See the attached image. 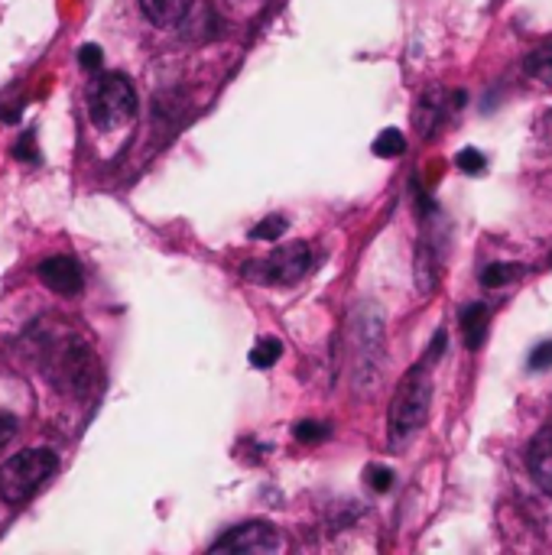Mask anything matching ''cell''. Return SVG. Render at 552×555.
Listing matches in <instances>:
<instances>
[{
	"label": "cell",
	"instance_id": "cell-1",
	"mask_svg": "<svg viewBox=\"0 0 552 555\" xmlns=\"http://www.w3.org/2000/svg\"><path fill=\"white\" fill-rule=\"evenodd\" d=\"M429 364H413L403 374L393 394L390 412H387V426H390V445L399 448L416 436L423 422L429 419V403H433V380H429Z\"/></svg>",
	"mask_w": 552,
	"mask_h": 555
},
{
	"label": "cell",
	"instance_id": "cell-2",
	"mask_svg": "<svg viewBox=\"0 0 552 555\" xmlns=\"http://www.w3.org/2000/svg\"><path fill=\"white\" fill-rule=\"evenodd\" d=\"M59 471V458L49 448H26L0 464V497L10 507L33 500L43 484Z\"/></svg>",
	"mask_w": 552,
	"mask_h": 555
},
{
	"label": "cell",
	"instance_id": "cell-3",
	"mask_svg": "<svg viewBox=\"0 0 552 555\" xmlns=\"http://www.w3.org/2000/svg\"><path fill=\"white\" fill-rule=\"evenodd\" d=\"M88 114H92V124L101 130H114L120 124L134 120L136 114V91L134 82L120 72H108L92 85L88 94Z\"/></svg>",
	"mask_w": 552,
	"mask_h": 555
},
{
	"label": "cell",
	"instance_id": "cell-4",
	"mask_svg": "<svg viewBox=\"0 0 552 555\" xmlns=\"http://www.w3.org/2000/svg\"><path fill=\"white\" fill-rule=\"evenodd\" d=\"M309 266H312V250H309L306 240H296V244L276 247L257 264H247L244 276L257 282H273V286H293L309 273Z\"/></svg>",
	"mask_w": 552,
	"mask_h": 555
},
{
	"label": "cell",
	"instance_id": "cell-5",
	"mask_svg": "<svg viewBox=\"0 0 552 555\" xmlns=\"http://www.w3.org/2000/svg\"><path fill=\"white\" fill-rule=\"evenodd\" d=\"M276 549H280V533L260 520L234 526L218 542H212V552H276Z\"/></svg>",
	"mask_w": 552,
	"mask_h": 555
},
{
	"label": "cell",
	"instance_id": "cell-6",
	"mask_svg": "<svg viewBox=\"0 0 552 555\" xmlns=\"http://www.w3.org/2000/svg\"><path fill=\"white\" fill-rule=\"evenodd\" d=\"M56 380L62 384V390H72V394H85L88 386H92L94 380V370H98V364H94L92 351L85 348V344H66V348L59 351V364H56Z\"/></svg>",
	"mask_w": 552,
	"mask_h": 555
},
{
	"label": "cell",
	"instance_id": "cell-7",
	"mask_svg": "<svg viewBox=\"0 0 552 555\" xmlns=\"http://www.w3.org/2000/svg\"><path fill=\"white\" fill-rule=\"evenodd\" d=\"M39 280H43V286H49L52 292H59V296H75V292H82V286H85V273H82V264H78L75 256H49V260H43L39 264Z\"/></svg>",
	"mask_w": 552,
	"mask_h": 555
},
{
	"label": "cell",
	"instance_id": "cell-8",
	"mask_svg": "<svg viewBox=\"0 0 552 555\" xmlns=\"http://www.w3.org/2000/svg\"><path fill=\"white\" fill-rule=\"evenodd\" d=\"M527 468H530V478L536 481V487L552 497V426L539 429L536 438L530 442Z\"/></svg>",
	"mask_w": 552,
	"mask_h": 555
},
{
	"label": "cell",
	"instance_id": "cell-9",
	"mask_svg": "<svg viewBox=\"0 0 552 555\" xmlns=\"http://www.w3.org/2000/svg\"><path fill=\"white\" fill-rule=\"evenodd\" d=\"M487 322H491V308L485 302H471L461 308V332H465L468 351H478L487 338Z\"/></svg>",
	"mask_w": 552,
	"mask_h": 555
},
{
	"label": "cell",
	"instance_id": "cell-10",
	"mask_svg": "<svg viewBox=\"0 0 552 555\" xmlns=\"http://www.w3.org/2000/svg\"><path fill=\"white\" fill-rule=\"evenodd\" d=\"M188 7L192 0H140L144 17L153 26H176L188 13Z\"/></svg>",
	"mask_w": 552,
	"mask_h": 555
},
{
	"label": "cell",
	"instance_id": "cell-11",
	"mask_svg": "<svg viewBox=\"0 0 552 555\" xmlns=\"http://www.w3.org/2000/svg\"><path fill=\"white\" fill-rule=\"evenodd\" d=\"M523 72L530 78H536L539 85L552 88V46H539V49L530 52L527 59H523Z\"/></svg>",
	"mask_w": 552,
	"mask_h": 555
},
{
	"label": "cell",
	"instance_id": "cell-12",
	"mask_svg": "<svg viewBox=\"0 0 552 555\" xmlns=\"http://www.w3.org/2000/svg\"><path fill=\"white\" fill-rule=\"evenodd\" d=\"M403 153H407V137H403V130L387 127L377 134L374 156H381V160H393V156H403Z\"/></svg>",
	"mask_w": 552,
	"mask_h": 555
},
{
	"label": "cell",
	"instance_id": "cell-13",
	"mask_svg": "<svg viewBox=\"0 0 552 555\" xmlns=\"http://www.w3.org/2000/svg\"><path fill=\"white\" fill-rule=\"evenodd\" d=\"M283 354V344L276 338H260V342L250 348V368H273Z\"/></svg>",
	"mask_w": 552,
	"mask_h": 555
},
{
	"label": "cell",
	"instance_id": "cell-14",
	"mask_svg": "<svg viewBox=\"0 0 552 555\" xmlns=\"http://www.w3.org/2000/svg\"><path fill=\"white\" fill-rule=\"evenodd\" d=\"M286 228H289V221L283 214H270V218H264L260 224L250 228V240H280L283 234H286Z\"/></svg>",
	"mask_w": 552,
	"mask_h": 555
},
{
	"label": "cell",
	"instance_id": "cell-15",
	"mask_svg": "<svg viewBox=\"0 0 552 555\" xmlns=\"http://www.w3.org/2000/svg\"><path fill=\"white\" fill-rule=\"evenodd\" d=\"M517 273H520V266H513V264H491V266H485V270H481V286H487V290H497V286L510 282Z\"/></svg>",
	"mask_w": 552,
	"mask_h": 555
},
{
	"label": "cell",
	"instance_id": "cell-16",
	"mask_svg": "<svg viewBox=\"0 0 552 555\" xmlns=\"http://www.w3.org/2000/svg\"><path fill=\"white\" fill-rule=\"evenodd\" d=\"M455 166H459L461 172H468V176H481L487 166L485 153L481 150H475V146H465V150H459V156H455Z\"/></svg>",
	"mask_w": 552,
	"mask_h": 555
},
{
	"label": "cell",
	"instance_id": "cell-17",
	"mask_svg": "<svg viewBox=\"0 0 552 555\" xmlns=\"http://www.w3.org/2000/svg\"><path fill=\"white\" fill-rule=\"evenodd\" d=\"M293 436H296L299 442L312 445V442H322V438H329L331 429L325 426V422H299V426L293 429Z\"/></svg>",
	"mask_w": 552,
	"mask_h": 555
},
{
	"label": "cell",
	"instance_id": "cell-18",
	"mask_svg": "<svg viewBox=\"0 0 552 555\" xmlns=\"http://www.w3.org/2000/svg\"><path fill=\"white\" fill-rule=\"evenodd\" d=\"M364 478H367V484L374 487L377 494H387V490L393 487V471L383 468V464H371V468L364 471Z\"/></svg>",
	"mask_w": 552,
	"mask_h": 555
},
{
	"label": "cell",
	"instance_id": "cell-19",
	"mask_svg": "<svg viewBox=\"0 0 552 555\" xmlns=\"http://www.w3.org/2000/svg\"><path fill=\"white\" fill-rule=\"evenodd\" d=\"M78 62H82V69H85V72L101 69V62H104V52H101V46H94V43L82 46V49H78Z\"/></svg>",
	"mask_w": 552,
	"mask_h": 555
},
{
	"label": "cell",
	"instance_id": "cell-20",
	"mask_svg": "<svg viewBox=\"0 0 552 555\" xmlns=\"http://www.w3.org/2000/svg\"><path fill=\"white\" fill-rule=\"evenodd\" d=\"M549 364H552V342L536 344L533 354H530V360H527V368L530 370H543V368H549Z\"/></svg>",
	"mask_w": 552,
	"mask_h": 555
},
{
	"label": "cell",
	"instance_id": "cell-21",
	"mask_svg": "<svg viewBox=\"0 0 552 555\" xmlns=\"http://www.w3.org/2000/svg\"><path fill=\"white\" fill-rule=\"evenodd\" d=\"M449 348V334H445V328H439L435 332V338H433V344H429V351H425V364H433V360H439V354L442 351Z\"/></svg>",
	"mask_w": 552,
	"mask_h": 555
},
{
	"label": "cell",
	"instance_id": "cell-22",
	"mask_svg": "<svg viewBox=\"0 0 552 555\" xmlns=\"http://www.w3.org/2000/svg\"><path fill=\"white\" fill-rule=\"evenodd\" d=\"M13 436H17V419L0 410V448H4Z\"/></svg>",
	"mask_w": 552,
	"mask_h": 555
},
{
	"label": "cell",
	"instance_id": "cell-23",
	"mask_svg": "<svg viewBox=\"0 0 552 555\" xmlns=\"http://www.w3.org/2000/svg\"><path fill=\"white\" fill-rule=\"evenodd\" d=\"M30 146H33V134H26V137H23V143H20L17 150H13V153H17L20 160H36V156H33V150H30Z\"/></svg>",
	"mask_w": 552,
	"mask_h": 555
}]
</instances>
